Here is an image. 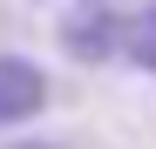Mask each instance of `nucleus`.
<instances>
[{
  "mask_svg": "<svg viewBox=\"0 0 156 149\" xmlns=\"http://www.w3.org/2000/svg\"><path fill=\"white\" fill-rule=\"evenodd\" d=\"M48 109V68L27 54H0V129H20Z\"/></svg>",
  "mask_w": 156,
  "mask_h": 149,
  "instance_id": "nucleus-2",
  "label": "nucleus"
},
{
  "mask_svg": "<svg viewBox=\"0 0 156 149\" xmlns=\"http://www.w3.org/2000/svg\"><path fill=\"white\" fill-rule=\"evenodd\" d=\"M129 61H136L143 74H156V0L129 20Z\"/></svg>",
  "mask_w": 156,
  "mask_h": 149,
  "instance_id": "nucleus-3",
  "label": "nucleus"
},
{
  "mask_svg": "<svg viewBox=\"0 0 156 149\" xmlns=\"http://www.w3.org/2000/svg\"><path fill=\"white\" fill-rule=\"evenodd\" d=\"M7 149H61V142H7Z\"/></svg>",
  "mask_w": 156,
  "mask_h": 149,
  "instance_id": "nucleus-4",
  "label": "nucleus"
},
{
  "mask_svg": "<svg viewBox=\"0 0 156 149\" xmlns=\"http://www.w3.org/2000/svg\"><path fill=\"white\" fill-rule=\"evenodd\" d=\"M61 54L68 61H82V68H102V61H115V54H129V20H115L109 7H75V14H61Z\"/></svg>",
  "mask_w": 156,
  "mask_h": 149,
  "instance_id": "nucleus-1",
  "label": "nucleus"
}]
</instances>
